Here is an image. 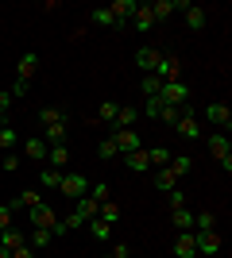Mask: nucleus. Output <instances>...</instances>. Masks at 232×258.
I'll use <instances>...</instances> for the list:
<instances>
[{
  "mask_svg": "<svg viewBox=\"0 0 232 258\" xmlns=\"http://www.w3.org/2000/svg\"><path fill=\"white\" fill-rule=\"evenodd\" d=\"M155 77H159L163 85H170V81H182V58H174V54H159Z\"/></svg>",
  "mask_w": 232,
  "mask_h": 258,
  "instance_id": "obj_1",
  "label": "nucleus"
},
{
  "mask_svg": "<svg viewBox=\"0 0 232 258\" xmlns=\"http://www.w3.org/2000/svg\"><path fill=\"white\" fill-rule=\"evenodd\" d=\"M159 100H163V104H170V108H186L190 85H186V81H170V85L159 89Z\"/></svg>",
  "mask_w": 232,
  "mask_h": 258,
  "instance_id": "obj_2",
  "label": "nucleus"
},
{
  "mask_svg": "<svg viewBox=\"0 0 232 258\" xmlns=\"http://www.w3.org/2000/svg\"><path fill=\"white\" fill-rule=\"evenodd\" d=\"M58 193L70 197V201H77V197H89V181L81 177V173H62V181H58Z\"/></svg>",
  "mask_w": 232,
  "mask_h": 258,
  "instance_id": "obj_3",
  "label": "nucleus"
},
{
  "mask_svg": "<svg viewBox=\"0 0 232 258\" xmlns=\"http://www.w3.org/2000/svg\"><path fill=\"white\" fill-rule=\"evenodd\" d=\"M112 143H116V151H120V154H132V151L144 147L140 135H135V127H116V131H112Z\"/></svg>",
  "mask_w": 232,
  "mask_h": 258,
  "instance_id": "obj_4",
  "label": "nucleus"
},
{
  "mask_svg": "<svg viewBox=\"0 0 232 258\" xmlns=\"http://www.w3.org/2000/svg\"><path fill=\"white\" fill-rule=\"evenodd\" d=\"M205 119H209L213 127L228 131V127H232V108H228V104H221V100H217V104H205Z\"/></svg>",
  "mask_w": 232,
  "mask_h": 258,
  "instance_id": "obj_5",
  "label": "nucleus"
},
{
  "mask_svg": "<svg viewBox=\"0 0 232 258\" xmlns=\"http://www.w3.org/2000/svg\"><path fill=\"white\" fill-rule=\"evenodd\" d=\"M27 216H31V227H47V231H51V227L58 224L55 208H51V205H43V201H39L35 208H27Z\"/></svg>",
  "mask_w": 232,
  "mask_h": 258,
  "instance_id": "obj_6",
  "label": "nucleus"
},
{
  "mask_svg": "<svg viewBox=\"0 0 232 258\" xmlns=\"http://www.w3.org/2000/svg\"><path fill=\"white\" fill-rule=\"evenodd\" d=\"M66 135H70V119H62V123H51L39 139H43L47 147H66Z\"/></svg>",
  "mask_w": 232,
  "mask_h": 258,
  "instance_id": "obj_7",
  "label": "nucleus"
},
{
  "mask_svg": "<svg viewBox=\"0 0 232 258\" xmlns=\"http://www.w3.org/2000/svg\"><path fill=\"white\" fill-rule=\"evenodd\" d=\"M194 243H198V254H217V250H221V235H217V227H213V231H198Z\"/></svg>",
  "mask_w": 232,
  "mask_h": 258,
  "instance_id": "obj_8",
  "label": "nucleus"
},
{
  "mask_svg": "<svg viewBox=\"0 0 232 258\" xmlns=\"http://www.w3.org/2000/svg\"><path fill=\"white\" fill-rule=\"evenodd\" d=\"M209 154L217 162H224V158H232V147H228V135L224 131H217V135H209Z\"/></svg>",
  "mask_w": 232,
  "mask_h": 258,
  "instance_id": "obj_9",
  "label": "nucleus"
},
{
  "mask_svg": "<svg viewBox=\"0 0 232 258\" xmlns=\"http://www.w3.org/2000/svg\"><path fill=\"white\" fill-rule=\"evenodd\" d=\"M89 23H93V27H112V31H124V27H128V23H116V20H112L109 8H93V12H89Z\"/></svg>",
  "mask_w": 232,
  "mask_h": 258,
  "instance_id": "obj_10",
  "label": "nucleus"
},
{
  "mask_svg": "<svg viewBox=\"0 0 232 258\" xmlns=\"http://www.w3.org/2000/svg\"><path fill=\"white\" fill-rule=\"evenodd\" d=\"M155 66H159V50H155V46H140V54H135V70L155 74Z\"/></svg>",
  "mask_w": 232,
  "mask_h": 258,
  "instance_id": "obj_11",
  "label": "nucleus"
},
{
  "mask_svg": "<svg viewBox=\"0 0 232 258\" xmlns=\"http://www.w3.org/2000/svg\"><path fill=\"white\" fill-rule=\"evenodd\" d=\"M109 12H112V20H116V23H128L135 16V0H112Z\"/></svg>",
  "mask_w": 232,
  "mask_h": 258,
  "instance_id": "obj_12",
  "label": "nucleus"
},
{
  "mask_svg": "<svg viewBox=\"0 0 232 258\" xmlns=\"http://www.w3.org/2000/svg\"><path fill=\"white\" fill-rule=\"evenodd\" d=\"M132 27H135V31H151V27H155V16H151V4H135V16H132Z\"/></svg>",
  "mask_w": 232,
  "mask_h": 258,
  "instance_id": "obj_13",
  "label": "nucleus"
},
{
  "mask_svg": "<svg viewBox=\"0 0 232 258\" xmlns=\"http://www.w3.org/2000/svg\"><path fill=\"white\" fill-rule=\"evenodd\" d=\"M174 131L182 135V139H201V123H198L194 116H190V112H186V116H182V119L174 123Z\"/></svg>",
  "mask_w": 232,
  "mask_h": 258,
  "instance_id": "obj_14",
  "label": "nucleus"
},
{
  "mask_svg": "<svg viewBox=\"0 0 232 258\" xmlns=\"http://www.w3.org/2000/svg\"><path fill=\"white\" fill-rule=\"evenodd\" d=\"M47 151H51V147H47V143L39 139V135L23 139V154H27V158H35V162H47Z\"/></svg>",
  "mask_w": 232,
  "mask_h": 258,
  "instance_id": "obj_15",
  "label": "nucleus"
},
{
  "mask_svg": "<svg viewBox=\"0 0 232 258\" xmlns=\"http://www.w3.org/2000/svg\"><path fill=\"white\" fill-rule=\"evenodd\" d=\"M174 254H178V258H194V254H198V243H194V231H182V235L174 239Z\"/></svg>",
  "mask_w": 232,
  "mask_h": 258,
  "instance_id": "obj_16",
  "label": "nucleus"
},
{
  "mask_svg": "<svg viewBox=\"0 0 232 258\" xmlns=\"http://www.w3.org/2000/svg\"><path fill=\"white\" fill-rule=\"evenodd\" d=\"M16 74H20V81H31V77L39 74V54H23L20 66H16Z\"/></svg>",
  "mask_w": 232,
  "mask_h": 258,
  "instance_id": "obj_17",
  "label": "nucleus"
},
{
  "mask_svg": "<svg viewBox=\"0 0 232 258\" xmlns=\"http://www.w3.org/2000/svg\"><path fill=\"white\" fill-rule=\"evenodd\" d=\"M174 12H178V4H174V0H155V4H151V16H155V23H166L170 16H174Z\"/></svg>",
  "mask_w": 232,
  "mask_h": 258,
  "instance_id": "obj_18",
  "label": "nucleus"
},
{
  "mask_svg": "<svg viewBox=\"0 0 232 258\" xmlns=\"http://www.w3.org/2000/svg\"><path fill=\"white\" fill-rule=\"evenodd\" d=\"M205 20H209V12H205V8H198V4H190V8H186V27H190V31H201Z\"/></svg>",
  "mask_w": 232,
  "mask_h": 258,
  "instance_id": "obj_19",
  "label": "nucleus"
},
{
  "mask_svg": "<svg viewBox=\"0 0 232 258\" xmlns=\"http://www.w3.org/2000/svg\"><path fill=\"white\" fill-rule=\"evenodd\" d=\"M97 201H93V197H77V205H74V212L77 216H81V220H85V224H89V220H97Z\"/></svg>",
  "mask_w": 232,
  "mask_h": 258,
  "instance_id": "obj_20",
  "label": "nucleus"
},
{
  "mask_svg": "<svg viewBox=\"0 0 232 258\" xmlns=\"http://www.w3.org/2000/svg\"><path fill=\"white\" fill-rule=\"evenodd\" d=\"M124 162H128L135 173H147V170H151V162H147V147H140V151H132V154H124Z\"/></svg>",
  "mask_w": 232,
  "mask_h": 258,
  "instance_id": "obj_21",
  "label": "nucleus"
},
{
  "mask_svg": "<svg viewBox=\"0 0 232 258\" xmlns=\"http://www.w3.org/2000/svg\"><path fill=\"white\" fill-rule=\"evenodd\" d=\"M135 119H140V108H132V104H120V108H116V119H112V123H116V127H132Z\"/></svg>",
  "mask_w": 232,
  "mask_h": 258,
  "instance_id": "obj_22",
  "label": "nucleus"
},
{
  "mask_svg": "<svg viewBox=\"0 0 232 258\" xmlns=\"http://www.w3.org/2000/svg\"><path fill=\"white\" fill-rule=\"evenodd\" d=\"M170 158H174V154L166 151V147H147V162H151V166H159V170H166V166H170Z\"/></svg>",
  "mask_w": 232,
  "mask_h": 258,
  "instance_id": "obj_23",
  "label": "nucleus"
},
{
  "mask_svg": "<svg viewBox=\"0 0 232 258\" xmlns=\"http://www.w3.org/2000/svg\"><path fill=\"white\" fill-rule=\"evenodd\" d=\"M155 189H159V193H174V189H178V177L170 170H159V173H155Z\"/></svg>",
  "mask_w": 232,
  "mask_h": 258,
  "instance_id": "obj_24",
  "label": "nucleus"
},
{
  "mask_svg": "<svg viewBox=\"0 0 232 258\" xmlns=\"http://www.w3.org/2000/svg\"><path fill=\"white\" fill-rule=\"evenodd\" d=\"M97 220H105V224H116V220H120V205H116V201H101Z\"/></svg>",
  "mask_w": 232,
  "mask_h": 258,
  "instance_id": "obj_25",
  "label": "nucleus"
},
{
  "mask_svg": "<svg viewBox=\"0 0 232 258\" xmlns=\"http://www.w3.org/2000/svg\"><path fill=\"white\" fill-rule=\"evenodd\" d=\"M89 235L97 239V243H105V239H112V224H105V220H89Z\"/></svg>",
  "mask_w": 232,
  "mask_h": 258,
  "instance_id": "obj_26",
  "label": "nucleus"
},
{
  "mask_svg": "<svg viewBox=\"0 0 232 258\" xmlns=\"http://www.w3.org/2000/svg\"><path fill=\"white\" fill-rule=\"evenodd\" d=\"M51 231H47V227H35L31 235H27V247H35V250H43V247H51Z\"/></svg>",
  "mask_w": 232,
  "mask_h": 258,
  "instance_id": "obj_27",
  "label": "nucleus"
},
{
  "mask_svg": "<svg viewBox=\"0 0 232 258\" xmlns=\"http://www.w3.org/2000/svg\"><path fill=\"white\" fill-rule=\"evenodd\" d=\"M23 243H27V239H23L20 231H12V227H8V231H0V247H4V250H20Z\"/></svg>",
  "mask_w": 232,
  "mask_h": 258,
  "instance_id": "obj_28",
  "label": "nucleus"
},
{
  "mask_svg": "<svg viewBox=\"0 0 232 258\" xmlns=\"http://www.w3.org/2000/svg\"><path fill=\"white\" fill-rule=\"evenodd\" d=\"M47 162H51L55 170H62V166L70 162V147H51V151H47Z\"/></svg>",
  "mask_w": 232,
  "mask_h": 258,
  "instance_id": "obj_29",
  "label": "nucleus"
},
{
  "mask_svg": "<svg viewBox=\"0 0 232 258\" xmlns=\"http://www.w3.org/2000/svg\"><path fill=\"white\" fill-rule=\"evenodd\" d=\"M190 166H194V158H190V154H174V158H170V166H166V170L174 173V177H182V173H190Z\"/></svg>",
  "mask_w": 232,
  "mask_h": 258,
  "instance_id": "obj_30",
  "label": "nucleus"
},
{
  "mask_svg": "<svg viewBox=\"0 0 232 258\" xmlns=\"http://www.w3.org/2000/svg\"><path fill=\"white\" fill-rule=\"evenodd\" d=\"M170 224L190 231V227H194V212H190V208H174V212H170Z\"/></svg>",
  "mask_w": 232,
  "mask_h": 258,
  "instance_id": "obj_31",
  "label": "nucleus"
},
{
  "mask_svg": "<svg viewBox=\"0 0 232 258\" xmlns=\"http://www.w3.org/2000/svg\"><path fill=\"white\" fill-rule=\"evenodd\" d=\"M16 143H20V135H16V127H12V123H4V127H0V151L8 154L12 147H16Z\"/></svg>",
  "mask_w": 232,
  "mask_h": 258,
  "instance_id": "obj_32",
  "label": "nucleus"
},
{
  "mask_svg": "<svg viewBox=\"0 0 232 258\" xmlns=\"http://www.w3.org/2000/svg\"><path fill=\"white\" fill-rule=\"evenodd\" d=\"M186 112H190V104H186V108H170V104H163V112H159V119L174 127V123H178V119H182V116H186Z\"/></svg>",
  "mask_w": 232,
  "mask_h": 258,
  "instance_id": "obj_33",
  "label": "nucleus"
},
{
  "mask_svg": "<svg viewBox=\"0 0 232 258\" xmlns=\"http://www.w3.org/2000/svg\"><path fill=\"white\" fill-rule=\"evenodd\" d=\"M39 205V189H23L20 197H16V205H12V212H16V208H35Z\"/></svg>",
  "mask_w": 232,
  "mask_h": 258,
  "instance_id": "obj_34",
  "label": "nucleus"
},
{
  "mask_svg": "<svg viewBox=\"0 0 232 258\" xmlns=\"http://www.w3.org/2000/svg\"><path fill=\"white\" fill-rule=\"evenodd\" d=\"M39 181H43V189H58V181H62V170H55V166H47V170L39 173Z\"/></svg>",
  "mask_w": 232,
  "mask_h": 258,
  "instance_id": "obj_35",
  "label": "nucleus"
},
{
  "mask_svg": "<svg viewBox=\"0 0 232 258\" xmlns=\"http://www.w3.org/2000/svg\"><path fill=\"white\" fill-rule=\"evenodd\" d=\"M194 227H198V231H213V227H217V216H213L209 208H205V212H198V216H194Z\"/></svg>",
  "mask_w": 232,
  "mask_h": 258,
  "instance_id": "obj_36",
  "label": "nucleus"
},
{
  "mask_svg": "<svg viewBox=\"0 0 232 258\" xmlns=\"http://www.w3.org/2000/svg\"><path fill=\"white\" fill-rule=\"evenodd\" d=\"M140 89H144V97H159V89H163V81L155 74H144V81H140Z\"/></svg>",
  "mask_w": 232,
  "mask_h": 258,
  "instance_id": "obj_37",
  "label": "nucleus"
},
{
  "mask_svg": "<svg viewBox=\"0 0 232 258\" xmlns=\"http://www.w3.org/2000/svg\"><path fill=\"white\" fill-rule=\"evenodd\" d=\"M39 119H43V127H51V123H62V119H66V112H62V108H43V112H39Z\"/></svg>",
  "mask_w": 232,
  "mask_h": 258,
  "instance_id": "obj_38",
  "label": "nucleus"
},
{
  "mask_svg": "<svg viewBox=\"0 0 232 258\" xmlns=\"http://www.w3.org/2000/svg\"><path fill=\"white\" fill-rule=\"evenodd\" d=\"M97 151H101V158H105V162L120 158V151H116V143H112V135H105V139H101V147H97Z\"/></svg>",
  "mask_w": 232,
  "mask_h": 258,
  "instance_id": "obj_39",
  "label": "nucleus"
},
{
  "mask_svg": "<svg viewBox=\"0 0 232 258\" xmlns=\"http://www.w3.org/2000/svg\"><path fill=\"white\" fill-rule=\"evenodd\" d=\"M159 112H163V100H159V97H147V100H144V116L159 119Z\"/></svg>",
  "mask_w": 232,
  "mask_h": 258,
  "instance_id": "obj_40",
  "label": "nucleus"
},
{
  "mask_svg": "<svg viewBox=\"0 0 232 258\" xmlns=\"http://www.w3.org/2000/svg\"><path fill=\"white\" fill-rule=\"evenodd\" d=\"M166 205H170V212H174V208H186V193H182V189L166 193Z\"/></svg>",
  "mask_w": 232,
  "mask_h": 258,
  "instance_id": "obj_41",
  "label": "nucleus"
},
{
  "mask_svg": "<svg viewBox=\"0 0 232 258\" xmlns=\"http://www.w3.org/2000/svg\"><path fill=\"white\" fill-rule=\"evenodd\" d=\"M116 108H120V104L105 100V104H101V123H112V119H116Z\"/></svg>",
  "mask_w": 232,
  "mask_h": 258,
  "instance_id": "obj_42",
  "label": "nucleus"
},
{
  "mask_svg": "<svg viewBox=\"0 0 232 258\" xmlns=\"http://www.w3.org/2000/svg\"><path fill=\"white\" fill-rule=\"evenodd\" d=\"M12 227V205H0V231Z\"/></svg>",
  "mask_w": 232,
  "mask_h": 258,
  "instance_id": "obj_43",
  "label": "nucleus"
},
{
  "mask_svg": "<svg viewBox=\"0 0 232 258\" xmlns=\"http://www.w3.org/2000/svg\"><path fill=\"white\" fill-rule=\"evenodd\" d=\"M16 170H20V158H16V154H4V173H16Z\"/></svg>",
  "mask_w": 232,
  "mask_h": 258,
  "instance_id": "obj_44",
  "label": "nucleus"
},
{
  "mask_svg": "<svg viewBox=\"0 0 232 258\" xmlns=\"http://www.w3.org/2000/svg\"><path fill=\"white\" fill-rule=\"evenodd\" d=\"M12 258H39V250H35V247H27V243H23L20 250H12Z\"/></svg>",
  "mask_w": 232,
  "mask_h": 258,
  "instance_id": "obj_45",
  "label": "nucleus"
},
{
  "mask_svg": "<svg viewBox=\"0 0 232 258\" xmlns=\"http://www.w3.org/2000/svg\"><path fill=\"white\" fill-rule=\"evenodd\" d=\"M8 108H12V93H0V119L8 116Z\"/></svg>",
  "mask_w": 232,
  "mask_h": 258,
  "instance_id": "obj_46",
  "label": "nucleus"
},
{
  "mask_svg": "<svg viewBox=\"0 0 232 258\" xmlns=\"http://www.w3.org/2000/svg\"><path fill=\"white\" fill-rule=\"evenodd\" d=\"M16 97H27V81H16V85H12V100Z\"/></svg>",
  "mask_w": 232,
  "mask_h": 258,
  "instance_id": "obj_47",
  "label": "nucleus"
},
{
  "mask_svg": "<svg viewBox=\"0 0 232 258\" xmlns=\"http://www.w3.org/2000/svg\"><path fill=\"white\" fill-rule=\"evenodd\" d=\"M0 258H12V250H4V247H0Z\"/></svg>",
  "mask_w": 232,
  "mask_h": 258,
  "instance_id": "obj_48",
  "label": "nucleus"
},
{
  "mask_svg": "<svg viewBox=\"0 0 232 258\" xmlns=\"http://www.w3.org/2000/svg\"><path fill=\"white\" fill-rule=\"evenodd\" d=\"M124 258H135V254H124Z\"/></svg>",
  "mask_w": 232,
  "mask_h": 258,
  "instance_id": "obj_49",
  "label": "nucleus"
},
{
  "mask_svg": "<svg viewBox=\"0 0 232 258\" xmlns=\"http://www.w3.org/2000/svg\"><path fill=\"white\" fill-rule=\"evenodd\" d=\"M109 258H112V254H109Z\"/></svg>",
  "mask_w": 232,
  "mask_h": 258,
  "instance_id": "obj_50",
  "label": "nucleus"
}]
</instances>
